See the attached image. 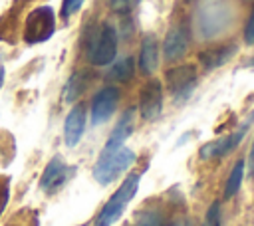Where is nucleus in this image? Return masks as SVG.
<instances>
[{"instance_id": "nucleus-17", "label": "nucleus", "mask_w": 254, "mask_h": 226, "mask_svg": "<svg viewBox=\"0 0 254 226\" xmlns=\"http://www.w3.org/2000/svg\"><path fill=\"white\" fill-rule=\"evenodd\" d=\"M242 176H244V161L240 159V161L234 163V167H232V170L228 174V180L224 184V200L232 198L238 192V188L242 184Z\"/></svg>"}, {"instance_id": "nucleus-13", "label": "nucleus", "mask_w": 254, "mask_h": 226, "mask_svg": "<svg viewBox=\"0 0 254 226\" xmlns=\"http://www.w3.org/2000/svg\"><path fill=\"white\" fill-rule=\"evenodd\" d=\"M159 65V42L155 36L147 34L143 36L141 42V52H139V67L145 75H151Z\"/></svg>"}, {"instance_id": "nucleus-14", "label": "nucleus", "mask_w": 254, "mask_h": 226, "mask_svg": "<svg viewBox=\"0 0 254 226\" xmlns=\"http://www.w3.org/2000/svg\"><path fill=\"white\" fill-rule=\"evenodd\" d=\"M234 52H236V48L232 44L230 46H218V48H210L206 52H200L198 59L206 69H214L218 65H224L234 56Z\"/></svg>"}, {"instance_id": "nucleus-19", "label": "nucleus", "mask_w": 254, "mask_h": 226, "mask_svg": "<svg viewBox=\"0 0 254 226\" xmlns=\"http://www.w3.org/2000/svg\"><path fill=\"white\" fill-rule=\"evenodd\" d=\"M202 226H220V202H212L210 208L206 210Z\"/></svg>"}, {"instance_id": "nucleus-9", "label": "nucleus", "mask_w": 254, "mask_h": 226, "mask_svg": "<svg viewBox=\"0 0 254 226\" xmlns=\"http://www.w3.org/2000/svg\"><path fill=\"white\" fill-rule=\"evenodd\" d=\"M246 129H248V121L242 123V127H240L238 131H234V133H230V135H226V137H220V139H214V141L202 145L200 151H198L200 159H218V157L228 155L230 151H234V149L240 145V141H242L244 135H246Z\"/></svg>"}, {"instance_id": "nucleus-2", "label": "nucleus", "mask_w": 254, "mask_h": 226, "mask_svg": "<svg viewBox=\"0 0 254 226\" xmlns=\"http://www.w3.org/2000/svg\"><path fill=\"white\" fill-rule=\"evenodd\" d=\"M139 178H141L139 172L127 174V178L121 182V186L109 196V200L99 210L93 226H111V224H115L121 218L123 210L127 208V204L131 202V198L135 196V192L139 188Z\"/></svg>"}, {"instance_id": "nucleus-15", "label": "nucleus", "mask_w": 254, "mask_h": 226, "mask_svg": "<svg viewBox=\"0 0 254 226\" xmlns=\"http://www.w3.org/2000/svg\"><path fill=\"white\" fill-rule=\"evenodd\" d=\"M135 73V59L133 57H123L119 61H115L111 67H109V79L113 81H129Z\"/></svg>"}, {"instance_id": "nucleus-22", "label": "nucleus", "mask_w": 254, "mask_h": 226, "mask_svg": "<svg viewBox=\"0 0 254 226\" xmlns=\"http://www.w3.org/2000/svg\"><path fill=\"white\" fill-rule=\"evenodd\" d=\"M244 42L248 46H254V10H252V14L246 22V28H244Z\"/></svg>"}, {"instance_id": "nucleus-25", "label": "nucleus", "mask_w": 254, "mask_h": 226, "mask_svg": "<svg viewBox=\"0 0 254 226\" xmlns=\"http://www.w3.org/2000/svg\"><path fill=\"white\" fill-rule=\"evenodd\" d=\"M2 83H4V67L0 65V87H2Z\"/></svg>"}, {"instance_id": "nucleus-23", "label": "nucleus", "mask_w": 254, "mask_h": 226, "mask_svg": "<svg viewBox=\"0 0 254 226\" xmlns=\"http://www.w3.org/2000/svg\"><path fill=\"white\" fill-rule=\"evenodd\" d=\"M248 172H250V176H254V141H252V147L248 153Z\"/></svg>"}, {"instance_id": "nucleus-5", "label": "nucleus", "mask_w": 254, "mask_h": 226, "mask_svg": "<svg viewBox=\"0 0 254 226\" xmlns=\"http://www.w3.org/2000/svg\"><path fill=\"white\" fill-rule=\"evenodd\" d=\"M165 77H167L169 91L177 101H183V99L190 97V93L194 91L196 81H198L196 69L192 65H177V67L169 69Z\"/></svg>"}, {"instance_id": "nucleus-11", "label": "nucleus", "mask_w": 254, "mask_h": 226, "mask_svg": "<svg viewBox=\"0 0 254 226\" xmlns=\"http://www.w3.org/2000/svg\"><path fill=\"white\" fill-rule=\"evenodd\" d=\"M85 131V105H73L64 123V139L67 147H75Z\"/></svg>"}, {"instance_id": "nucleus-3", "label": "nucleus", "mask_w": 254, "mask_h": 226, "mask_svg": "<svg viewBox=\"0 0 254 226\" xmlns=\"http://www.w3.org/2000/svg\"><path fill=\"white\" fill-rule=\"evenodd\" d=\"M117 56V32L111 24H103L87 48V59L93 65H109Z\"/></svg>"}, {"instance_id": "nucleus-18", "label": "nucleus", "mask_w": 254, "mask_h": 226, "mask_svg": "<svg viewBox=\"0 0 254 226\" xmlns=\"http://www.w3.org/2000/svg\"><path fill=\"white\" fill-rule=\"evenodd\" d=\"M133 226H165V218H163V214L159 210L151 208V210L141 212Z\"/></svg>"}, {"instance_id": "nucleus-26", "label": "nucleus", "mask_w": 254, "mask_h": 226, "mask_svg": "<svg viewBox=\"0 0 254 226\" xmlns=\"http://www.w3.org/2000/svg\"><path fill=\"white\" fill-rule=\"evenodd\" d=\"M187 2H190V0H187Z\"/></svg>"}, {"instance_id": "nucleus-12", "label": "nucleus", "mask_w": 254, "mask_h": 226, "mask_svg": "<svg viewBox=\"0 0 254 226\" xmlns=\"http://www.w3.org/2000/svg\"><path fill=\"white\" fill-rule=\"evenodd\" d=\"M133 129H135V113H133V109H127L121 117H119V121L115 123V127H113V131H111V135H109V139H107V143H105V151H109V149H119V147H123V143L129 139V135L133 133Z\"/></svg>"}, {"instance_id": "nucleus-7", "label": "nucleus", "mask_w": 254, "mask_h": 226, "mask_svg": "<svg viewBox=\"0 0 254 226\" xmlns=\"http://www.w3.org/2000/svg\"><path fill=\"white\" fill-rule=\"evenodd\" d=\"M119 105V89L107 85L95 93L91 99V125H103Z\"/></svg>"}, {"instance_id": "nucleus-4", "label": "nucleus", "mask_w": 254, "mask_h": 226, "mask_svg": "<svg viewBox=\"0 0 254 226\" xmlns=\"http://www.w3.org/2000/svg\"><path fill=\"white\" fill-rule=\"evenodd\" d=\"M56 30V16L50 6L34 8L24 24V42L26 44H38L46 42Z\"/></svg>"}, {"instance_id": "nucleus-16", "label": "nucleus", "mask_w": 254, "mask_h": 226, "mask_svg": "<svg viewBox=\"0 0 254 226\" xmlns=\"http://www.w3.org/2000/svg\"><path fill=\"white\" fill-rule=\"evenodd\" d=\"M85 85H87L85 73H83V71H75V73H73V75L67 79V83H65V89H64V99H65L67 103L75 101V99L81 95V91L85 89Z\"/></svg>"}, {"instance_id": "nucleus-1", "label": "nucleus", "mask_w": 254, "mask_h": 226, "mask_svg": "<svg viewBox=\"0 0 254 226\" xmlns=\"http://www.w3.org/2000/svg\"><path fill=\"white\" fill-rule=\"evenodd\" d=\"M137 161L135 151L127 149V147H119V149H109V151H101L95 167H93V178L99 184H109L113 182L117 176H121L133 163Z\"/></svg>"}, {"instance_id": "nucleus-8", "label": "nucleus", "mask_w": 254, "mask_h": 226, "mask_svg": "<svg viewBox=\"0 0 254 226\" xmlns=\"http://www.w3.org/2000/svg\"><path fill=\"white\" fill-rule=\"evenodd\" d=\"M69 176H71V169L64 163V159H62L60 155H56V157L46 165V169H44V172H42V176H40V188H42L44 192L52 194V192L60 190V188L67 182Z\"/></svg>"}, {"instance_id": "nucleus-20", "label": "nucleus", "mask_w": 254, "mask_h": 226, "mask_svg": "<svg viewBox=\"0 0 254 226\" xmlns=\"http://www.w3.org/2000/svg\"><path fill=\"white\" fill-rule=\"evenodd\" d=\"M137 4H139V0H109V8L113 12H117V14H127Z\"/></svg>"}, {"instance_id": "nucleus-6", "label": "nucleus", "mask_w": 254, "mask_h": 226, "mask_svg": "<svg viewBox=\"0 0 254 226\" xmlns=\"http://www.w3.org/2000/svg\"><path fill=\"white\" fill-rule=\"evenodd\" d=\"M163 111V85L157 79L147 81L139 91V113L145 121L159 119Z\"/></svg>"}, {"instance_id": "nucleus-24", "label": "nucleus", "mask_w": 254, "mask_h": 226, "mask_svg": "<svg viewBox=\"0 0 254 226\" xmlns=\"http://www.w3.org/2000/svg\"><path fill=\"white\" fill-rule=\"evenodd\" d=\"M169 226H190V222H189L187 218H177V220H173Z\"/></svg>"}, {"instance_id": "nucleus-21", "label": "nucleus", "mask_w": 254, "mask_h": 226, "mask_svg": "<svg viewBox=\"0 0 254 226\" xmlns=\"http://www.w3.org/2000/svg\"><path fill=\"white\" fill-rule=\"evenodd\" d=\"M83 2H85V0H64V2H62V10H60L62 18L73 16V14L83 6Z\"/></svg>"}, {"instance_id": "nucleus-10", "label": "nucleus", "mask_w": 254, "mask_h": 226, "mask_svg": "<svg viewBox=\"0 0 254 226\" xmlns=\"http://www.w3.org/2000/svg\"><path fill=\"white\" fill-rule=\"evenodd\" d=\"M189 50V30L185 26H175L169 30L163 42V57L165 61H179Z\"/></svg>"}]
</instances>
